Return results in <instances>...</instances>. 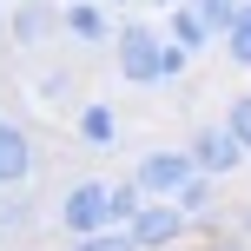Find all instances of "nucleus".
Returning <instances> with one entry per match:
<instances>
[{
    "instance_id": "obj_1",
    "label": "nucleus",
    "mask_w": 251,
    "mask_h": 251,
    "mask_svg": "<svg viewBox=\"0 0 251 251\" xmlns=\"http://www.w3.org/2000/svg\"><path fill=\"white\" fill-rule=\"evenodd\" d=\"M172 47V33L152 20H119V40H113V60H119V79L126 86H159V60Z\"/></svg>"
},
{
    "instance_id": "obj_2",
    "label": "nucleus",
    "mask_w": 251,
    "mask_h": 251,
    "mask_svg": "<svg viewBox=\"0 0 251 251\" xmlns=\"http://www.w3.org/2000/svg\"><path fill=\"white\" fill-rule=\"evenodd\" d=\"M60 225H66V238L113 231V178H73L60 199Z\"/></svg>"
},
{
    "instance_id": "obj_3",
    "label": "nucleus",
    "mask_w": 251,
    "mask_h": 251,
    "mask_svg": "<svg viewBox=\"0 0 251 251\" xmlns=\"http://www.w3.org/2000/svg\"><path fill=\"white\" fill-rule=\"evenodd\" d=\"M199 178V165H192L185 146H165V152H146V159L132 165V185L146 192V199H178V192Z\"/></svg>"
},
{
    "instance_id": "obj_4",
    "label": "nucleus",
    "mask_w": 251,
    "mask_h": 251,
    "mask_svg": "<svg viewBox=\"0 0 251 251\" xmlns=\"http://www.w3.org/2000/svg\"><path fill=\"white\" fill-rule=\"evenodd\" d=\"M40 172V146H33V126L0 113V192H26V178Z\"/></svg>"
},
{
    "instance_id": "obj_5",
    "label": "nucleus",
    "mask_w": 251,
    "mask_h": 251,
    "mask_svg": "<svg viewBox=\"0 0 251 251\" xmlns=\"http://www.w3.org/2000/svg\"><path fill=\"white\" fill-rule=\"evenodd\" d=\"M192 165H199V172L205 178H231V172H238V165L251 159V152L238 146V132H231V126L225 119H218V126H192Z\"/></svg>"
},
{
    "instance_id": "obj_6",
    "label": "nucleus",
    "mask_w": 251,
    "mask_h": 251,
    "mask_svg": "<svg viewBox=\"0 0 251 251\" xmlns=\"http://www.w3.org/2000/svg\"><path fill=\"white\" fill-rule=\"evenodd\" d=\"M126 231L139 238V251H178V238L192 231V218L178 212L172 199H146V212H139V218H132Z\"/></svg>"
},
{
    "instance_id": "obj_7",
    "label": "nucleus",
    "mask_w": 251,
    "mask_h": 251,
    "mask_svg": "<svg viewBox=\"0 0 251 251\" xmlns=\"http://www.w3.org/2000/svg\"><path fill=\"white\" fill-rule=\"evenodd\" d=\"M60 33L93 53V47H113V40H119V20L100 7V0H66V7H60Z\"/></svg>"
},
{
    "instance_id": "obj_8",
    "label": "nucleus",
    "mask_w": 251,
    "mask_h": 251,
    "mask_svg": "<svg viewBox=\"0 0 251 251\" xmlns=\"http://www.w3.org/2000/svg\"><path fill=\"white\" fill-rule=\"evenodd\" d=\"M60 33V7L53 0H13V13H7V40L13 47H47V40Z\"/></svg>"
},
{
    "instance_id": "obj_9",
    "label": "nucleus",
    "mask_w": 251,
    "mask_h": 251,
    "mask_svg": "<svg viewBox=\"0 0 251 251\" xmlns=\"http://www.w3.org/2000/svg\"><path fill=\"white\" fill-rule=\"evenodd\" d=\"M73 139H79L86 152H113V146H119V113H113L106 100H86V106L73 113Z\"/></svg>"
},
{
    "instance_id": "obj_10",
    "label": "nucleus",
    "mask_w": 251,
    "mask_h": 251,
    "mask_svg": "<svg viewBox=\"0 0 251 251\" xmlns=\"http://www.w3.org/2000/svg\"><path fill=\"white\" fill-rule=\"evenodd\" d=\"M165 33H172V47H185L192 60H199V53H205V47L218 40V33H212V20H205V13L192 7V0H185V7H172V20H165Z\"/></svg>"
},
{
    "instance_id": "obj_11",
    "label": "nucleus",
    "mask_w": 251,
    "mask_h": 251,
    "mask_svg": "<svg viewBox=\"0 0 251 251\" xmlns=\"http://www.w3.org/2000/svg\"><path fill=\"white\" fill-rule=\"evenodd\" d=\"M139 212H146V192H139L132 178H113V231H126Z\"/></svg>"
},
{
    "instance_id": "obj_12",
    "label": "nucleus",
    "mask_w": 251,
    "mask_h": 251,
    "mask_svg": "<svg viewBox=\"0 0 251 251\" xmlns=\"http://www.w3.org/2000/svg\"><path fill=\"white\" fill-rule=\"evenodd\" d=\"M225 53H231V66H245V73H251V0L238 7V20H231V33H225Z\"/></svg>"
},
{
    "instance_id": "obj_13",
    "label": "nucleus",
    "mask_w": 251,
    "mask_h": 251,
    "mask_svg": "<svg viewBox=\"0 0 251 251\" xmlns=\"http://www.w3.org/2000/svg\"><path fill=\"white\" fill-rule=\"evenodd\" d=\"M172 205H178V212H185V218H192V225H199V218H212V178H205V172H199V178H192V185H185V192H178V199H172Z\"/></svg>"
},
{
    "instance_id": "obj_14",
    "label": "nucleus",
    "mask_w": 251,
    "mask_h": 251,
    "mask_svg": "<svg viewBox=\"0 0 251 251\" xmlns=\"http://www.w3.org/2000/svg\"><path fill=\"white\" fill-rule=\"evenodd\" d=\"M66 251H139L132 231H93V238H66Z\"/></svg>"
},
{
    "instance_id": "obj_15",
    "label": "nucleus",
    "mask_w": 251,
    "mask_h": 251,
    "mask_svg": "<svg viewBox=\"0 0 251 251\" xmlns=\"http://www.w3.org/2000/svg\"><path fill=\"white\" fill-rule=\"evenodd\" d=\"M192 7H199L205 20H212V33H218V40H225V33H231V20H238V7H245V0H192Z\"/></svg>"
},
{
    "instance_id": "obj_16",
    "label": "nucleus",
    "mask_w": 251,
    "mask_h": 251,
    "mask_svg": "<svg viewBox=\"0 0 251 251\" xmlns=\"http://www.w3.org/2000/svg\"><path fill=\"white\" fill-rule=\"evenodd\" d=\"M225 126L238 132V146L251 152V93H231V106H225Z\"/></svg>"
},
{
    "instance_id": "obj_17",
    "label": "nucleus",
    "mask_w": 251,
    "mask_h": 251,
    "mask_svg": "<svg viewBox=\"0 0 251 251\" xmlns=\"http://www.w3.org/2000/svg\"><path fill=\"white\" fill-rule=\"evenodd\" d=\"M33 225V205L20 199V192H7V205H0V231H26Z\"/></svg>"
},
{
    "instance_id": "obj_18",
    "label": "nucleus",
    "mask_w": 251,
    "mask_h": 251,
    "mask_svg": "<svg viewBox=\"0 0 251 251\" xmlns=\"http://www.w3.org/2000/svg\"><path fill=\"white\" fill-rule=\"evenodd\" d=\"M185 60H192L185 47H165V60H159V86H172V79L185 73Z\"/></svg>"
},
{
    "instance_id": "obj_19",
    "label": "nucleus",
    "mask_w": 251,
    "mask_h": 251,
    "mask_svg": "<svg viewBox=\"0 0 251 251\" xmlns=\"http://www.w3.org/2000/svg\"><path fill=\"white\" fill-rule=\"evenodd\" d=\"M205 251H251V238H238V231H218V238H205Z\"/></svg>"
},
{
    "instance_id": "obj_20",
    "label": "nucleus",
    "mask_w": 251,
    "mask_h": 251,
    "mask_svg": "<svg viewBox=\"0 0 251 251\" xmlns=\"http://www.w3.org/2000/svg\"><path fill=\"white\" fill-rule=\"evenodd\" d=\"M66 79H73V73L60 66V73H47V79H40V93H47V100H66Z\"/></svg>"
},
{
    "instance_id": "obj_21",
    "label": "nucleus",
    "mask_w": 251,
    "mask_h": 251,
    "mask_svg": "<svg viewBox=\"0 0 251 251\" xmlns=\"http://www.w3.org/2000/svg\"><path fill=\"white\" fill-rule=\"evenodd\" d=\"M225 231H238V238H251V205H245V212H238V218H231V225H225Z\"/></svg>"
},
{
    "instance_id": "obj_22",
    "label": "nucleus",
    "mask_w": 251,
    "mask_h": 251,
    "mask_svg": "<svg viewBox=\"0 0 251 251\" xmlns=\"http://www.w3.org/2000/svg\"><path fill=\"white\" fill-rule=\"evenodd\" d=\"M146 7H185V0H146Z\"/></svg>"
},
{
    "instance_id": "obj_23",
    "label": "nucleus",
    "mask_w": 251,
    "mask_h": 251,
    "mask_svg": "<svg viewBox=\"0 0 251 251\" xmlns=\"http://www.w3.org/2000/svg\"><path fill=\"white\" fill-rule=\"evenodd\" d=\"M0 33H7V7H0Z\"/></svg>"
},
{
    "instance_id": "obj_24",
    "label": "nucleus",
    "mask_w": 251,
    "mask_h": 251,
    "mask_svg": "<svg viewBox=\"0 0 251 251\" xmlns=\"http://www.w3.org/2000/svg\"><path fill=\"white\" fill-rule=\"evenodd\" d=\"M100 7H119V0H100Z\"/></svg>"
},
{
    "instance_id": "obj_25",
    "label": "nucleus",
    "mask_w": 251,
    "mask_h": 251,
    "mask_svg": "<svg viewBox=\"0 0 251 251\" xmlns=\"http://www.w3.org/2000/svg\"><path fill=\"white\" fill-rule=\"evenodd\" d=\"M0 245H7V231H0Z\"/></svg>"
}]
</instances>
